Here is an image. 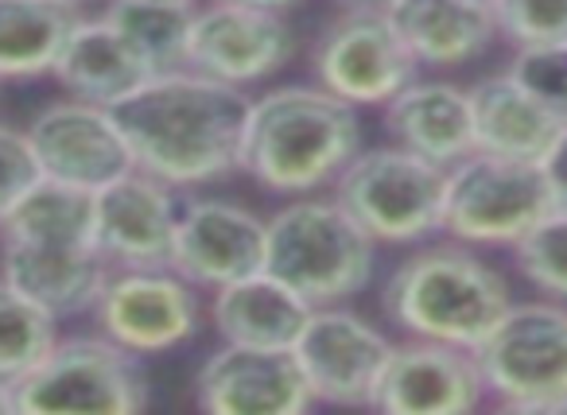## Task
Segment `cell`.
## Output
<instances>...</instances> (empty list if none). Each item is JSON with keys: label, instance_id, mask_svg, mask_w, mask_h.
<instances>
[{"label": "cell", "instance_id": "31", "mask_svg": "<svg viewBox=\"0 0 567 415\" xmlns=\"http://www.w3.org/2000/svg\"><path fill=\"white\" fill-rule=\"evenodd\" d=\"M540 172H544V183H548V190H551V203L567 206V121L556 133V141L548 144V152L540 156Z\"/></svg>", "mask_w": 567, "mask_h": 415}, {"label": "cell", "instance_id": "17", "mask_svg": "<svg viewBox=\"0 0 567 415\" xmlns=\"http://www.w3.org/2000/svg\"><path fill=\"white\" fill-rule=\"evenodd\" d=\"M175 221V187L141 167L94 190V245L110 268L167 264Z\"/></svg>", "mask_w": 567, "mask_h": 415}, {"label": "cell", "instance_id": "15", "mask_svg": "<svg viewBox=\"0 0 567 415\" xmlns=\"http://www.w3.org/2000/svg\"><path fill=\"white\" fill-rule=\"evenodd\" d=\"M167 268L203 291H218L265 268V218L229 198L179 206Z\"/></svg>", "mask_w": 567, "mask_h": 415}, {"label": "cell", "instance_id": "28", "mask_svg": "<svg viewBox=\"0 0 567 415\" xmlns=\"http://www.w3.org/2000/svg\"><path fill=\"white\" fill-rule=\"evenodd\" d=\"M489 17L513 48L567 43V0H489Z\"/></svg>", "mask_w": 567, "mask_h": 415}, {"label": "cell", "instance_id": "3", "mask_svg": "<svg viewBox=\"0 0 567 415\" xmlns=\"http://www.w3.org/2000/svg\"><path fill=\"white\" fill-rule=\"evenodd\" d=\"M509 307V280L471 245L451 237L440 245H416L381 288V311L396 330L471 353L494 334Z\"/></svg>", "mask_w": 567, "mask_h": 415}, {"label": "cell", "instance_id": "16", "mask_svg": "<svg viewBox=\"0 0 567 415\" xmlns=\"http://www.w3.org/2000/svg\"><path fill=\"white\" fill-rule=\"evenodd\" d=\"M486 404L478 357L463 345L409 338L393 342L373 407L389 415H463Z\"/></svg>", "mask_w": 567, "mask_h": 415}, {"label": "cell", "instance_id": "27", "mask_svg": "<svg viewBox=\"0 0 567 415\" xmlns=\"http://www.w3.org/2000/svg\"><path fill=\"white\" fill-rule=\"evenodd\" d=\"M513 264L544 299L567 303V206H551L513 245Z\"/></svg>", "mask_w": 567, "mask_h": 415}, {"label": "cell", "instance_id": "35", "mask_svg": "<svg viewBox=\"0 0 567 415\" xmlns=\"http://www.w3.org/2000/svg\"><path fill=\"white\" fill-rule=\"evenodd\" d=\"M156 4H183V9H195L198 0H156Z\"/></svg>", "mask_w": 567, "mask_h": 415}, {"label": "cell", "instance_id": "8", "mask_svg": "<svg viewBox=\"0 0 567 415\" xmlns=\"http://www.w3.org/2000/svg\"><path fill=\"white\" fill-rule=\"evenodd\" d=\"M551 206L540 164L471 152L447 167L440 234L471 249H513Z\"/></svg>", "mask_w": 567, "mask_h": 415}, {"label": "cell", "instance_id": "5", "mask_svg": "<svg viewBox=\"0 0 567 415\" xmlns=\"http://www.w3.org/2000/svg\"><path fill=\"white\" fill-rule=\"evenodd\" d=\"M12 388L20 415H133L148 407L152 384L141 353L97 330L59 338Z\"/></svg>", "mask_w": 567, "mask_h": 415}, {"label": "cell", "instance_id": "25", "mask_svg": "<svg viewBox=\"0 0 567 415\" xmlns=\"http://www.w3.org/2000/svg\"><path fill=\"white\" fill-rule=\"evenodd\" d=\"M144 59L152 74L183 71L187 66V35L195 9L183 4H156V0H110L102 12Z\"/></svg>", "mask_w": 567, "mask_h": 415}, {"label": "cell", "instance_id": "22", "mask_svg": "<svg viewBox=\"0 0 567 415\" xmlns=\"http://www.w3.org/2000/svg\"><path fill=\"white\" fill-rule=\"evenodd\" d=\"M316 307L272 272H252L214 291L210 322L221 342L237 345H296Z\"/></svg>", "mask_w": 567, "mask_h": 415}, {"label": "cell", "instance_id": "12", "mask_svg": "<svg viewBox=\"0 0 567 415\" xmlns=\"http://www.w3.org/2000/svg\"><path fill=\"white\" fill-rule=\"evenodd\" d=\"M296 357L316 404L373 407V392L393 353V338L342 303L316 307L296 338Z\"/></svg>", "mask_w": 567, "mask_h": 415}, {"label": "cell", "instance_id": "32", "mask_svg": "<svg viewBox=\"0 0 567 415\" xmlns=\"http://www.w3.org/2000/svg\"><path fill=\"white\" fill-rule=\"evenodd\" d=\"M229 4H249V9H272V12H288L303 0H229Z\"/></svg>", "mask_w": 567, "mask_h": 415}, {"label": "cell", "instance_id": "14", "mask_svg": "<svg viewBox=\"0 0 567 415\" xmlns=\"http://www.w3.org/2000/svg\"><path fill=\"white\" fill-rule=\"evenodd\" d=\"M28 144L43 179L66 183L90 195L133 172V152L113 110L79 102V97L35 113V121L28 125Z\"/></svg>", "mask_w": 567, "mask_h": 415}, {"label": "cell", "instance_id": "30", "mask_svg": "<svg viewBox=\"0 0 567 415\" xmlns=\"http://www.w3.org/2000/svg\"><path fill=\"white\" fill-rule=\"evenodd\" d=\"M35 183H40V164L32 156L28 133L0 125V221Z\"/></svg>", "mask_w": 567, "mask_h": 415}, {"label": "cell", "instance_id": "19", "mask_svg": "<svg viewBox=\"0 0 567 415\" xmlns=\"http://www.w3.org/2000/svg\"><path fill=\"white\" fill-rule=\"evenodd\" d=\"M385 20L420 66H466L497 35L489 0H385Z\"/></svg>", "mask_w": 567, "mask_h": 415}, {"label": "cell", "instance_id": "36", "mask_svg": "<svg viewBox=\"0 0 567 415\" xmlns=\"http://www.w3.org/2000/svg\"><path fill=\"white\" fill-rule=\"evenodd\" d=\"M66 4H74V9H82V4H90V0H66Z\"/></svg>", "mask_w": 567, "mask_h": 415}, {"label": "cell", "instance_id": "21", "mask_svg": "<svg viewBox=\"0 0 567 415\" xmlns=\"http://www.w3.org/2000/svg\"><path fill=\"white\" fill-rule=\"evenodd\" d=\"M51 79L66 90V97L113 110L141 82H148L152 71L133 51V43L105 17H79V24L71 28L63 51H59L55 66H51Z\"/></svg>", "mask_w": 567, "mask_h": 415}, {"label": "cell", "instance_id": "23", "mask_svg": "<svg viewBox=\"0 0 567 415\" xmlns=\"http://www.w3.org/2000/svg\"><path fill=\"white\" fill-rule=\"evenodd\" d=\"M471 110H474V152H486V156L540 164L548 144L564 128V121L548 105L536 102L509 71L474 82Z\"/></svg>", "mask_w": 567, "mask_h": 415}, {"label": "cell", "instance_id": "33", "mask_svg": "<svg viewBox=\"0 0 567 415\" xmlns=\"http://www.w3.org/2000/svg\"><path fill=\"white\" fill-rule=\"evenodd\" d=\"M0 415H20L17 412V388H12V381H4V376H0Z\"/></svg>", "mask_w": 567, "mask_h": 415}, {"label": "cell", "instance_id": "2", "mask_svg": "<svg viewBox=\"0 0 567 415\" xmlns=\"http://www.w3.org/2000/svg\"><path fill=\"white\" fill-rule=\"evenodd\" d=\"M362 152V117L323 86H276L252 97L241 136V172L260 190L319 195Z\"/></svg>", "mask_w": 567, "mask_h": 415}, {"label": "cell", "instance_id": "9", "mask_svg": "<svg viewBox=\"0 0 567 415\" xmlns=\"http://www.w3.org/2000/svg\"><path fill=\"white\" fill-rule=\"evenodd\" d=\"M97 330L141 357H159L187 345L203 326L198 288L167 264L110 268L94 311Z\"/></svg>", "mask_w": 567, "mask_h": 415}, {"label": "cell", "instance_id": "1", "mask_svg": "<svg viewBox=\"0 0 567 415\" xmlns=\"http://www.w3.org/2000/svg\"><path fill=\"white\" fill-rule=\"evenodd\" d=\"M249 102L241 86L183 66L141 82L113 105V117L133 152V167L179 190L241 172Z\"/></svg>", "mask_w": 567, "mask_h": 415}, {"label": "cell", "instance_id": "4", "mask_svg": "<svg viewBox=\"0 0 567 415\" xmlns=\"http://www.w3.org/2000/svg\"><path fill=\"white\" fill-rule=\"evenodd\" d=\"M378 241L334 198L296 195L265 218V272L311 307H334L370 288Z\"/></svg>", "mask_w": 567, "mask_h": 415}, {"label": "cell", "instance_id": "34", "mask_svg": "<svg viewBox=\"0 0 567 415\" xmlns=\"http://www.w3.org/2000/svg\"><path fill=\"white\" fill-rule=\"evenodd\" d=\"M342 4H347V9H381L385 0H342Z\"/></svg>", "mask_w": 567, "mask_h": 415}, {"label": "cell", "instance_id": "13", "mask_svg": "<svg viewBox=\"0 0 567 415\" xmlns=\"http://www.w3.org/2000/svg\"><path fill=\"white\" fill-rule=\"evenodd\" d=\"M195 404L210 415H300L316 396L292 345L221 342L198 365Z\"/></svg>", "mask_w": 567, "mask_h": 415}, {"label": "cell", "instance_id": "6", "mask_svg": "<svg viewBox=\"0 0 567 415\" xmlns=\"http://www.w3.org/2000/svg\"><path fill=\"white\" fill-rule=\"evenodd\" d=\"M331 187L334 203L378 245H424L443 226L447 167L401 144L362 148Z\"/></svg>", "mask_w": 567, "mask_h": 415}, {"label": "cell", "instance_id": "7", "mask_svg": "<svg viewBox=\"0 0 567 415\" xmlns=\"http://www.w3.org/2000/svg\"><path fill=\"white\" fill-rule=\"evenodd\" d=\"M474 357L497 407L567 412V303H513Z\"/></svg>", "mask_w": 567, "mask_h": 415}, {"label": "cell", "instance_id": "20", "mask_svg": "<svg viewBox=\"0 0 567 415\" xmlns=\"http://www.w3.org/2000/svg\"><path fill=\"white\" fill-rule=\"evenodd\" d=\"M385 128L393 144L451 167L474 152V110L471 90L455 82L416 79L385 105Z\"/></svg>", "mask_w": 567, "mask_h": 415}, {"label": "cell", "instance_id": "24", "mask_svg": "<svg viewBox=\"0 0 567 415\" xmlns=\"http://www.w3.org/2000/svg\"><path fill=\"white\" fill-rule=\"evenodd\" d=\"M79 17L66 0H0V82L51 74Z\"/></svg>", "mask_w": 567, "mask_h": 415}, {"label": "cell", "instance_id": "18", "mask_svg": "<svg viewBox=\"0 0 567 415\" xmlns=\"http://www.w3.org/2000/svg\"><path fill=\"white\" fill-rule=\"evenodd\" d=\"M0 276L63 322L94 311L110 264L90 245H35L0 237Z\"/></svg>", "mask_w": 567, "mask_h": 415}, {"label": "cell", "instance_id": "29", "mask_svg": "<svg viewBox=\"0 0 567 415\" xmlns=\"http://www.w3.org/2000/svg\"><path fill=\"white\" fill-rule=\"evenodd\" d=\"M509 74L559 121H567V43L513 48Z\"/></svg>", "mask_w": 567, "mask_h": 415}, {"label": "cell", "instance_id": "26", "mask_svg": "<svg viewBox=\"0 0 567 415\" xmlns=\"http://www.w3.org/2000/svg\"><path fill=\"white\" fill-rule=\"evenodd\" d=\"M59 342V319L0 276V376L20 381Z\"/></svg>", "mask_w": 567, "mask_h": 415}, {"label": "cell", "instance_id": "11", "mask_svg": "<svg viewBox=\"0 0 567 415\" xmlns=\"http://www.w3.org/2000/svg\"><path fill=\"white\" fill-rule=\"evenodd\" d=\"M296 43L300 35L284 12L206 0L195 4V17H190L187 66L245 90L292 63Z\"/></svg>", "mask_w": 567, "mask_h": 415}, {"label": "cell", "instance_id": "10", "mask_svg": "<svg viewBox=\"0 0 567 415\" xmlns=\"http://www.w3.org/2000/svg\"><path fill=\"white\" fill-rule=\"evenodd\" d=\"M316 79L327 94L342 97L354 110H385L409 82L420 79V63L381 9H347L319 32Z\"/></svg>", "mask_w": 567, "mask_h": 415}]
</instances>
